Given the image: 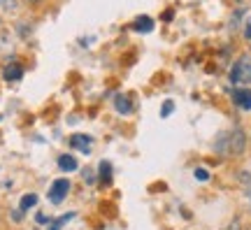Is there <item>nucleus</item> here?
<instances>
[{
	"instance_id": "nucleus-1",
	"label": "nucleus",
	"mask_w": 251,
	"mask_h": 230,
	"mask_svg": "<svg viewBox=\"0 0 251 230\" xmlns=\"http://www.w3.org/2000/svg\"><path fill=\"white\" fill-rule=\"evenodd\" d=\"M233 84H251V56H242L230 70Z\"/></svg>"
},
{
	"instance_id": "nucleus-2",
	"label": "nucleus",
	"mask_w": 251,
	"mask_h": 230,
	"mask_svg": "<svg viewBox=\"0 0 251 230\" xmlns=\"http://www.w3.org/2000/svg\"><path fill=\"white\" fill-rule=\"evenodd\" d=\"M68 193H70V181L68 179H56L54 184H51V188H49V200L54 204H58L65 200Z\"/></svg>"
},
{
	"instance_id": "nucleus-3",
	"label": "nucleus",
	"mask_w": 251,
	"mask_h": 230,
	"mask_svg": "<svg viewBox=\"0 0 251 230\" xmlns=\"http://www.w3.org/2000/svg\"><path fill=\"white\" fill-rule=\"evenodd\" d=\"M228 142H230V144L226 147V153H228V156H240L244 151V135L240 128H237L233 135H228Z\"/></svg>"
},
{
	"instance_id": "nucleus-4",
	"label": "nucleus",
	"mask_w": 251,
	"mask_h": 230,
	"mask_svg": "<svg viewBox=\"0 0 251 230\" xmlns=\"http://www.w3.org/2000/svg\"><path fill=\"white\" fill-rule=\"evenodd\" d=\"M2 77H5L7 81H19L21 77H24V65L17 63V61L7 63V65H5V70H2Z\"/></svg>"
},
{
	"instance_id": "nucleus-5",
	"label": "nucleus",
	"mask_w": 251,
	"mask_h": 230,
	"mask_svg": "<svg viewBox=\"0 0 251 230\" xmlns=\"http://www.w3.org/2000/svg\"><path fill=\"white\" fill-rule=\"evenodd\" d=\"M70 147H72V149H79L81 153H91L93 140H91L89 135H72V137H70Z\"/></svg>"
},
{
	"instance_id": "nucleus-6",
	"label": "nucleus",
	"mask_w": 251,
	"mask_h": 230,
	"mask_svg": "<svg viewBox=\"0 0 251 230\" xmlns=\"http://www.w3.org/2000/svg\"><path fill=\"white\" fill-rule=\"evenodd\" d=\"M233 100L240 109H251V91L249 89H235Z\"/></svg>"
},
{
	"instance_id": "nucleus-7",
	"label": "nucleus",
	"mask_w": 251,
	"mask_h": 230,
	"mask_svg": "<svg viewBox=\"0 0 251 230\" xmlns=\"http://www.w3.org/2000/svg\"><path fill=\"white\" fill-rule=\"evenodd\" d=\"M58 168H61L63 172H75L79 165H77V158H75V156H70V153H61V156H58Z\"/></svg>"
},
{
	"instance_id": "nucleus-8",
	"label": "nucleus",
	"mask_w": 251,
	"mask_h": 230,
	"mask_svg": "<svg viewBox=\"0 0 251 230\" xmlns=\"http://www.w3.org/2000/svg\"><path fill=\"white\" fill-rule=\"evenodd\" d=\"M114 107H117L119 114H130L133 112V102L128 96H117L114 98Z\"/></svg>"
},
{
	"instance_id": "nucleus-9",
	"label": "nucleus",
	"mask_w": 251,
	"mask_h": 230,
	"mask_svg": "<svg viewBox=\"0 0 251 230\" xmlns=\"http://www.w3.org/2000/svg\"><path fill=\"white\" fill-rule=\"evenodd\" d=\"M133 30H137V33H151L153 30V21L149 17H137L133 24Z\"/></svg>"
},
{
	"instance_id": "nucleus-10",
	"label": "nucleus",
	"mask_w": 251,
	"mask_h": 230,
	"mask_svg": "<svg viewBox=\"0 0 251 230\" xmlns=\"http://www.w3.org/2000/svg\"><path fill=\"white\" fill-rule=\"evenodd\" d=\"M37 204V195L35 193H26L24 198H21V203H19V209L21 212H28L30 207H35Z\"/></svg>"
},
{
	"instance_id": "nucleus-11",
	"label": "nucleus",
	"mask_w": 251,
	"mask_h": 230,
	"mask_svg": "<svg viewBox=\"0 0 251 230\" xmlns=\"http://www.w3.org/2000/svg\"><path fill=\"white\" fill-rule=\"evenodd\" d=\"M100 179L102 181L112 179V163H107V160H100Z\"/></svg>"
},
{
	"instance_id": "nucleus-12",
	"label": "nucleus",
	"mask_w": 251,
	"mask_h": 230,
	"mask_svg": "<svg viewBox=\"0 0 251 230\" xmlns=\"http://www.w3.org/2000/svg\"><path fill=\"white\" fill-rule=\"evenodd\" d=\"M72 216H75V214H63V216H58V219H56V221H51V223H49V228H47V230H61V226H63V223H68V221H70V219H72Z\"/></svg>"
},
{
	"instance_id": "nucleus-13",
	"label": "nucleus",
	"mask_w": 251,
	"mask_h": 230,
	"mask_svg": "<svg viewBox=\"0 0 251 230\" xmlns=\"http://www.w3.org/2000/svg\"><path fill=\"white\" fill-rule=\"evenodd\" d=\"M172 112H175V102H172V100H165V102H163V107H161V116L165 119V116H170Z\"/></svg>"
},
{
	"instance_id": "nucleus-14",
	"label": "nucleus",
	"mask_w": 251,
	"mask_h": 230,
	"mask_svg": "<svg viewBox=\"0 0 251 230\" xmlns=\"http://www.w3.org/2000/svg\"><path fill=\"white\" fill-rule=\"evenodd\" d=\"M196 179H200V181H207V179H209V172H207L205 168H198L196 170Z\"/></svg>"
},
{
	"instance_id": "nucleus-15",
	"label": "nucleus",
	"mask_w": 251,
	"mask_h": 230,
	"mask_svg": "<svg viewBox=\"0 0 251 230\" xmlns=\"http://www.w3.org/2000/svg\"><path fill=\"white\" fill-rule=\"evenodd\" d=\"M0 7H5V9H14V7H17V0H0Z\"/></svg>"
},
{
	"instance_id": "nucleus-16",
	"label": "nucleus",
	"mask_w": 251,
	"mask_h": 230,
	"mask_svg": "<svg viewBox=\"0 0 251 230\" xmlns=\"http://www.w3.org/2000/svg\"><path fill=\"white\" fill-rule=\"evenodd\" d=\"M244 37H247V40H251V17L244 21Z\"/></svg>"
},
{
	"instance_id": "nucleus-17",
	"label": "nucleus",
	"mask_w": 251,
	"mask_h": 230,
	"mask_svg": "<svg viewBox=\"0 0 251 230\" xmlns=\"http://www.w3.org/2000/svg\"><path fill=\"white\" fill-rule=\"evenodd\" d=\"M28 2H33V5H37V2H42V0H28Z\"/></svg>"
},
{
	"instance_id": "nucleus-18",
	"label": "nucleus",
	"mask_w": 251,
	"mask_h": 230,
	"mask_svg": "<svg viewBox=\"0 0 251 230\" xmlns=\"http://www.w3.org/2000/svg\"><path fill=\"white\" fill-rule=\"evenodd\" d=\"M249 203H251V186H249Z\"/></svg>"
}]
</instances>
